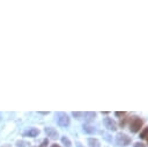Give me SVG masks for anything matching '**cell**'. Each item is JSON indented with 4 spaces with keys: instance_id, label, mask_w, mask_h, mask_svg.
I'll use <instances>...</instances> for the list:
<instances>
[{
    "instance_id": "1",
    "label": "cell",
    "mask_w": 148,
    "mask_h": 147,
    "mask_svg": "<svg viewBox=\"0 0 148 147\" xmlns=\"http://www.w3.org/2000/svg\"><path fill=\"white\" fill-rule=\"evenodd\" d=\"M142 125H143V120L140 117H132L128 123V128L132 133H136L141 130Z\"/></svg>"
},
{
    "instance_id": "2",
    "label": "cell",
    "mask_w": 148,
    "mask_h": 147,
    "mask_svg": "<svg viewBox=\"0 0 148 147\" xmlns=\"http://www.w3.org/2000/svg\"><path fill=\"white\" fill-rule=\"evenodd\" d=\"M131 141H132L131 137H128V135L125 134V133H118V134L116 135V144H117L118 146H120V147L128 146V145L131 144Z\"/></svg>"
},
{
    "instance_id": "3",
    "label": "cell",
    "mask_w": 148,
    "mask_h": 147,
    "mask_svg": "<svg viewBox=\"0 0 148 147\" xmlns=\"http://www.w3.org/2000/svg\"><path fill=\"white\" fill-rule=\"evenodd\" d=\"M56 120H57L58 125L61 126V127H67L69 125V123H71L69 117L65 112H58V113H56Z\"/></svg>"
},
{
    "instance_id": "4",
    "label": "cell",
    "mask_w": 148,
    "mask_h": 147,
    "mask_svg": "<svg viewBox=\"0 0 148 147\" xmlns=\"http://www.w3.org/2000/svg\"><path fill=\"white\" fill-rule=\"evenodd\" d=\"M103 125H104L108 130H110V131H116V130H117V123H116L112 118H110V117L103 118Z\"/></svg>"
},
{
    "instance_id": "5",
    "label": "cell",
    "mask_w": 148,
    "mask_h": 147,
    "mask_svg": "<svg viewBox=\"0 0 148 147\" xmlns=\"http://www.w3.org/2000/svg\"><path fill=\"white\" fill-rule=\"evenodd\" d=\"M45 132H46L47 137H50L52 139H57L58 138V132L53 127H45Z\"/></svg>"
},
{
    "instance_id": "6",
    "label": "cell",
    "mask_w": 148,
    "mask_h": 147,
    "mask_svg": "<svg viewBox=\"0 0 148 147\" xmlns=\"http://www.w3.org/2000/svg\"><path fill=\"white\" fill-rule=\"evenodd\" d=\"M39 134V130H37V128H35V127H31V128H29L27 132H24V135L25 137H36V135H38Z\"/></svg>"
},
{
    "instance_id": "7",
    "label": "cell",
    "mask_w": 148,
    "mask_h": 147,
    "mask_svg": "<svg viewBox=\"0 0 148 147\" xmlns=\"http://www.w3.org/2000/svg\"><path fill=\"white\" fill-rule=\"evenodd\" d=\"M88 144H89L90 147H101V142L96 138H89L88 139Z\"/></svg>"
},
{
    "instance_id": "8",
    "label": "cell",
    "mask_w": 148,
    "mask_h": 147,
    "mask_svg": "<svg viewBox=\"0 0 148 147\" xmlns=\"http://www.w3.org/2000/svg\"><path fill=\"white\" fill-rule=\"evenodd\" d=\"M83 116L86 117V120L89 123V122H91V120L95 119L96 113H95V112H86V113H83Z\"/></svg>"
},
{
    "instance_id": "9",
    "label": "cell",
    "mask_w": 148,
    "mask_h": 147,
    "mask_svg": "<svg viewBox=\"0 0 148 147\" xmlns=\"http://www.w3.org/2000/svg\"><path fill=\"white\" fill-rule=\"evenodd\" d=\"M83 131H86L87 133H95V132H96L95 127H94V126H91V125H88V124L83 125Z\"/></svg>"
},
{
    "instance_id": "10",
    "label": "cell",
    "mask_w": 148,
    "mask_h": 147,
    "mask_svg": "<svg viewBox=\"0 0 148 147\" xmlns=\"http://www.w3.org/2000/svg\"><path fill=\"white\" fill-rule=\"evenodd\" d=\"M148 137V126H146L141 132H140V138L141 139H146Z\"/></svg>"
},
{
    "instance_id": "11",
    "label": "cell",
    "mask_w": 148,
    "mask_h": 147,
    "mask_svg": "<svg viewBox=\"0 0 148 147\" xmlns=\"http://www.w3.org/2000/svg\"><path fill=\"white\" fill-rule=\"evenodd\" d=\"M61 141H62V144H64L65 146H67V147H71V146H72V144H71V141H69V139H68L67 137H62V138H61Z\"/></svg>"
},
{
    "instance_id": "12",
    "label": "cell",
    "mask_w": 148,
    "mask_h": 147,
    "mask_svg": "<svg viewBox=\"0 0 148 147\" xmlns=\"http://www.w3.org/2000/svg\"><path fill=\"white\" fill-rule=\"evenodd\" d=\"M125 115H126L125 111H121V112H120V111H116V112H114V116H117V117H124Z\"/></svg>"
},
{
    "instance_id": "13",
    "label": "cell",
    "mask_w": 148,
    "mask_h": 147,
    "mask_svg": "<svg viewBox=\"0 0 148 147\" xmlns=\"http://www.w3.org/2000/svg\"><path fill=\"white\" fill-rule=\"evenodd\" d=\"M47 145H49V140H47V139H44V140L42 141V144H40L39 147H47Z\"/></svg>"
},
{
    "instance_id": "14",
    "label": "cell",
    "mask_w": 148,
    "mask_h": 147,
    "mask_svg": "<svg viewBox=\"0 0 148 147\" xmlns=\"http://www.w3.org/2000/svg\"><path fill=\"white\" fill-rule=\"evenodd\" d=\"M73 116L74 117H81V116H83V112H73Z\"/></svg>"
},
{
    "instance_id": "15",
    "label": "cell",
    "mask_w": 148,
    "mask_h": 147,
    "mask_svg": "<svg viewBox=\"0 0 148 147\" xmlns=\"http://www.w3.org/2000/svg\"><path fill=\"white\" fill-rule=\"evenodd\" d=\"M126 122H127V117H123V122H120V126L123 127L126 124Z\"/></svg>"
},
{
    "instance_id": "16",
    "label": "cell",
    "mask_w": 148,
    "mask_h": 147,
    "mask_svg": "<svg viewBox=\"0 0 148 147\" xmlns=\"http://www.w3.org/2000/svg\"><path fill=\"white\" fill-rule=\"evenodd\" d=\"M134 147H146V146H145L142 142H135V144H134Z\"/></svg>"
},
{
    "instance_id": "17",
    "label": "cell",
    "mask_w": 148,
    "mask_h": 147,
    "mask_svg": "<svg viewBox=\"0 0 148 147\" xmlns=\"http://www.w3.org/2000/svg\"><path fill=\"white\" fill-rule=\"evenodd\" d=\"M51 147H60V146H59V145H57V144H53Z\"/></svg>"
},
{
    "instance_id": "18",
    "label": "cell",
    "mask_w": 148,
    "mask_h": 147,
    "mask_svg": "<svg viewBox=\"0 0 148 147\" xmlns=\"http://www.w3.org/2000/svg\"><path fill=\"white\" fill-rule=\"evenodd\" d=\"M146 140H147V144H148V137H147V138H146Z\"/></svg>"
},
{
    "instance_id": "19",
    "label": "cell",
    "mask_w": 148,
    "mask_h": 147,
    "mask_svg": "<svg viewBox=\"0 0 148 147\" xmlns=\"http://www.w3.org/2000/svg\"><path fill=\"white\" fill-rule=\"evenodd\" d=\"M77 147H82V146H81V145H79V146H77Z\"/></svg>"
}]
</instances>
